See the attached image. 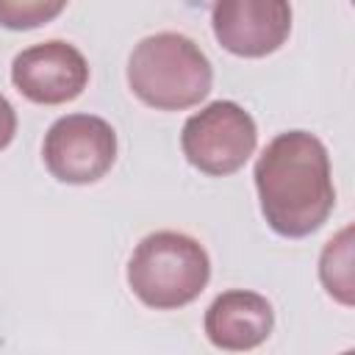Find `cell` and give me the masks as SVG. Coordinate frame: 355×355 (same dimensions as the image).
Returning <instances> with one entry per match:
<instances>
[{"mask_svg": "<svg viewBox=\"0 0 355 355\" xmlns=\"http://www.w3.org/2000/svg\"><path fill=\"white\" fill-rule=\"evenodd\" d=\"M255 189L261 214L277 236H311L336 205L327 147L308 130L275 136L255 161Z\"/></svg>", "mask_w": 355, "mask_h": 355, "instance_id": "obj_1", "label": "cell"}, {"mask_svg": "<svg viewBox=\"0 0 355 355\" xmlns=\"http://www.w3.org/2000/svg\"><path fill=\"white\" fill-rule=\"evenodd\" d=\"M14 133H17V111H14V105L0 94V150H6V147L11 144Z\"/></svg>", "mask_w": 355, "mask_h": 355, "instance_id": "obj_11", "label": "cell"}, {"mask_svg": "<svg viewBox=\"0 0 355 355\" xmlns=\"http://www.w3.org/2000/svg\"><path fill=\"white\" fill-rule=\"evenodd\" d=\"M319 277L330 297L341 305H352V227L347 225L333 236L319 258Z\"/></svg>", "mask_w": 355, "mask_h": 355, "instance_id": "obj_9", "label": "cell"}, {"mask_svg": "<svg viewBox=\"0 0 355 355\" xmlns=\"http://www.w3.org/2000/svg\"><path fill=\"white\" fill-rule=\"evenodd\" d=\"M258 128L250 111L233 100H214L191 114L180 133L183 155L205 175H230L255 153Z\"/></svg>", "mask_w": 355, "mask_h": 355, "instance_id": "obj_4", "label": "cell"}, {"mask_svg": "<svg viewBox=\"0 0 355 355\" xmlns=\"http://www.w3.org/2000/svg\"><path fill=\"white\" fill-rule=\"evenodd\" d=\"M275 327V311L258 291H222L205 311V336L214 347L227 352H247L261 347Z\"/></svg>", "mask_w": 355, "mask_h": 355, "instance_id": "obj_8", "label": "cell"}, {"mask_svg": "<svg viewBox=\"0 0 355 355\" xmlns=\"http://www.w3.org/2000/svg\"><path fill=\"white\" fill-rule=\"evenodd\" d=\"M128 83L133 94L158 111H183L197 105L214 83L208 55L183 33L144 36L128 58Z\"/></svg>", "mask_w": 355, "mask_h": 355, "instance_id": "obj_2", "label": "cell"}, {"mask_svg": "<svg viewBox=\"0 0 355 355\" xmlns=\"http://www.w3.org/2000/svg\"><path fill=\"white\" fill-rule=\"evenodd\" d=\"M216 42L244 58L275 53L291 33V6L283 0H222L211 11Z\"/></svg>", "mask_w": 355, "mask_h": 355, "instance_id": "obj_7", "label": "cell"}, {"mask_svg": "<svg viewBox=\"0 0 355 355\" xmlns=\"http://www.w3.org/2000/svg\"><path fill=\"white\" fill-rule=\"evenodd\" d=\"M341 355H352V349H347V352H341Z\"/></svg>", "mask_w": 355, "mask_h": 355, "instance_id": "obj_12", "label": "cell"}, {"mask_svg": "<svg viewBox=\"0 0 355 355\" xmlns=\"http://www.w3.org/2000/svg\"><path fill=\"white\" fill-rule=\"evenodd\" d=\"M11 80L28 100L42 105H61L86 89L89 64L75 44L47 39L14 55Z\"/></svg>", "mask_w": 355, "mask_h": 355, "instance_id": "obj_6", "label": "cell"}, {"mask_svg": "<svg viewBox=\"0 0 355 355\" xmlns=\"http://www.w3.org/2000/svg\"><path fill=\"white\" fill-rule=\"evenodd\" d=\"M64 6V0H0V25L11 31L39 28L58 17Z\"/></svg>", "mask_w": 355, "mask_h": 355, "instance_id": "obj_10", "label": "cell"}, {"mask_svg": "<svg viewBox=\"0 0 355 355\" xmlns=\"http://www.w3.org/2000/svg\"><path fill=\"white\" fill-rule=\"evenodd\" d=\"M42 155L55 180L75 186L94 183L114 166L116 133L103 116L67 114L47 128Z\"/></svg>", "mask_w": 355, "mask_h": 355, "instance_id": "obj_5", "label": "cell"}, {"mask_svg": "<svg viewBox=\"0 0 355 355\" xmlns=\"http://www.w3.org/2000/svg\"><path fill=\"white\" fill-rule=\"evenodd\" d=\"M211 261L205 247L178 230L144 236L128 261V286L155 311L183 308L208 286Z\"/></svg>", "mask_w": 355, "mask_h": 355, "instance_id": "obj_3", "label": "cell"}]
</instances>
